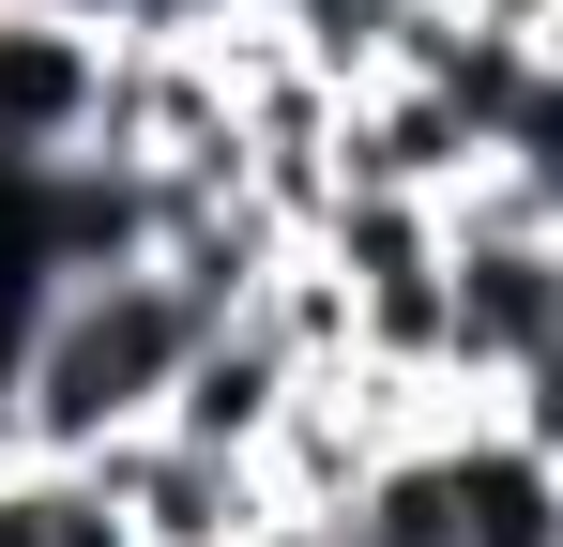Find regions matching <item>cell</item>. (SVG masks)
I'll return each mask as SVG.
<instances>
[{"label":"cell","mask_w":563,"mask_h":547,"mask_svg":"<svg viewBox=\"0 0 563 547\" xmlns=\"http://www.w3.org/2000/svg\"><path fill=\"white\" fill-rule=\"evenodd\" d=\"M92 487L137 517V547H260L275 533V487H260V456H213V442H107Z\"/></svg>","instance_id":"3957f363"},{"label":"cell","mask_w":563,"mask_h":547,"mask_svg":"<svg viewBox=\"0 0 563 547\" xmlns=\"http://www.w3.org/2000/svg\"><path fill=\"white\" fill-rule=\"evenodd\" d=\"M289 395H305V365H289V335H275V320H213V335H198V365H184V395H168V442L260 456Z\"/></svg>","instance_id":"52a82bcc"},{"label":"cell","mask_w":563,"mask_h":547,"mask_svg":"<svg viewBox=\"0 0 563 547\" xmlns=\"http://www.w3.org/2000/svg\"><path fill=\"white\" fill-rule=\"evenodd\" d=\"M442 517H457V547H563V456L518 442L503 411H457L442 426Z\"/></svg>","instance_id":"5b68a950"},{"label":"cell","mask_w":563,"mask_h":547,"mask_svg":"<svg viewBox=\"0 0 563 547\" xmlns=\"http://www.w3.org/2000/svg\"><path fill=\"white\" fill-rule=\"evenodd\" d=\"M198 335H213V304L168 259L62 274L46 320H31V350H15V380H0V456L92 471L107 442H153L168 395H184V365H198Z\"/></svg>","instance_id":"6da1fadb"},{"label":"cell","mask_w":563,"mask_h":547,"mask_svg":"<svg viewBox=\"0 0 563 547\" xmlns=\"http://www.w3.org/2000/svg\"><path fill=\"white\" fill-rule=\"evenodd\" d=\"M351 182H366V198H442V213H457L472 182H487V137H472V107H442L427 77H366V91H351Z\"/></svg>","instance_id":"8992f818"},{"label":"cell","mask_w":563,"mask_h":547,"mask_svg":"<svg viewBox=\"0 0 563 547\" xmlns=\"http://www.w3.org/2000/svg\"><path fill=\"white\" fill-rule=\"evenodd\" d=\"M472 31H518V46H533V31H549V0H457Z\"/></svg>","instance_id":"30bf717a"},{"label":"cell","mask_w":563,"mask_h":547,"mask_svg":"<svg viewBox=\"0 0 563 547\" xmlns=\"http://www.w3.org/2000/svg\"><path fill=\"white\" fill-rule=\"evenodd\" d=\"M563 335V228H518L503 198H457V395L503 411V380Z\"/></svg>","instance_id":"7a4b0ae2"},{"label":"cell","mask_w":563,"mask_h":547,"mask_svg":"<svg viewBox=\"0 0 563 547\" xmlns=\"http://www.w3.org/2000/svg\"><path fill=\"white\" fill-rule=\"evenodd\" d=\"M15 15H62V31H92V46H122V31H184V0H15Z\"/></svg>","instance_id":"9c48e42d"},{"label":"cell","mask_w":563,"mask_h":547,"mask_svg":"<svg viewBox=\"0 0 563 547\" xmlns=\"http://www.w3.org/2000/svg\"><path fill=\"white\" fill-rule=\"evenodd\" d=\"M533 46H549V62H563V0H549V31H533Z\"/></svg>","instance_id":"8fae6325"},{"label":"cell","mask_w":563,"mask_h":547,"mask_svg":"<svg viewBox=\"0 0 563 547\" xmlns=\"http://www.w3.org/2000/svg\"><path fill=\"white\" fill-rule=\"evenodd\" d=\"M92 122H107V46L0 0V168H62L92 153Z\"/></svg>","instance_id":"277c9868"},{"label":"cell","mask_w":563,"mask_h":547,"mask_svg":"<svg viewBox=\"0 0 563 547\" xmlns=\"http://www.w3.org/2000/svg\"><path fill=\"white\" fill-rule=\"evenodd\" d=\"M0 547H62V471L46 456H0Z\"/></svg>","instance_id":"ba28073f"}]
</instances>
